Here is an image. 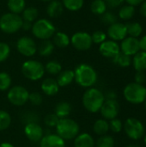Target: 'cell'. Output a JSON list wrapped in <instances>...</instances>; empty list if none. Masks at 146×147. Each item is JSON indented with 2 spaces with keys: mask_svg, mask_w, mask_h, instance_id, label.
I'll use <instances>...</instances> for the list:
<instances>
[{
  "mask_svg": "<svg viewBox=\"0 0 146 147\" xmlns=\"http://www.w3.org/2000/svg\"><path fill=\"white\" fill-rule=\"evenodd\" d=\"M75 80L77 84L83 88H91L97 81V73L96 70L87 64L78 65L75 71Z\"/></svg>",
  "mask_w": 146,
  "mask_h": 147,
  "instance_id": "1",
  "label": "cell"
},
{
  "mask_svg": "<svg viewBox=\"0 0 146 147\" xmlns=\"http://www.w3.org/2000/svg\"><path fill=\"white\" fill-rule=\"evenodd\" d=\"M104 102L105 96L103 93L96 88H89L83 96V105L90 113L100 111Z\"/></svg>",
  "mask_w": 146,
  "mask_h": 147,
  "instance_id": "2",
  "label": "cell"
},
{
  "mask_svg": "<svg viewBox=\"0 0 146 147\" xmlns=\"http://www.w3.org/2000/svg\"><path fill=\"white\" fill-rule=\"evenodd\" d=\"M55 127L57 134L64 140H73L79 134L78 124L74 120L69 118L59 119Z\"/></svg>",
  "mask_w": 146,
  "mask_h": 147,
  "instance_id": "3",
  "label": "cell"
},
{
  "mask_svg": "<svg viewBox=\"0 0 146 147\" xmlns=\"http://www.w3.org/2000/svg\"><path fill=\"white\" fill-rule=\"evenodd\" d=\"M125 99L133 104H140L146 99V87L137 83L127 84L123 91Z\"/></svg>",
  "mask_w": 146,
  "mask_h": 147,
  "instance_id": "4",
  "label": "cell"
},
{
  "mask_svg": "<svg viewBox=\"0 0 146 147\" xmlns=\"http://www.w3.org/2000/svg\"><path fill=\"white\" fill-rule=\"evenodd\" d=\"M22 18L14 13H6L0 17V29L6 34H13L22 28Z\"/></svg>",
  "mask_w": 146,
  "mask_h": 147,
  "instance_id": "5",
  "label": "cell"
},
{
  "mask_svg": "<svg viewBox=\"0 0 146 147\" xmlns=\"http://www.w3.org/2000/svg\"><path fill=\"white\" fill-rule=\"evenodd\" d=\"M22 73L26 78L32 81H37L44 76L45 67L37 60H28L22 65Z\"/></svg>",
  "mask_w": 146,
  "mask_h": 147,
  "instance_id": "6",
  "label": "cell"
},
{
  "mask_svg": "<svg viewBox=\"0 0 146 147\" xmlns=\"http://www.w3.org/2000/svg\"><path fill=\"white\" fill-rule=\"evenodd\" d=\"M54 25L46 19L37 20L32 26V32L34 35L40 40H48L55 34Z\"/></svg>",
  "mask_w": 146,
  "mask_h": 147,
  "instance_id": "7",
  "label": "cell"
},
{
  "mask_svg": "<svg viewBox=\"0 0 146 147\" xmlns=\"http://www.w3.org/2000/svg\"><path fill=\"white\" fill-rule=\"evenodd\" d=\"M124 129L126 135L134 140L141 139L145 134L144 125L136 118H128L124 124Z\"/></svg>",
  "mask_w": 146,
  "mask_h": 147,
  "instance_id": "8",
  "label": "cell"
},
{
  "mask_svg": "<svg viewBox=\"0 0 146 147\" xmlns=\"http://www.w3.org/2000/svg\"><path fill=\"white\" fill-rule=\"evenodd\" d=\"M29 93L22 86H14L8 91L7 97L9 102L15 106H22L28 101Z\"/></svg>",
  "mask_w": 146,
  "mask_h": 147,
  "instance_id": "9",
  "label": "cell"
},
{
  "mask_svg": "<svg viewBox=\"0 0 146 147\" xmlns=\"http://www.w3.org/2000/svg\"><path fill=\"white\" fill-rule=\"evenodd\" d=\"M71 42L72 46L79 51L89 50L93 43L91 35L86 32L75 33L71 39Z\"/></svg>",
  "mask_w": 146,
  "mask_h": 147,
  "instance_id": "10",
  "label": "cell"
},
{
  "mask_svg": "<svg viewBox=\"0 0 146 147\" xmlns=\"http://www.w3.org/2000/svg\"><path fill=\"white\" fill-rule=\"evenodd\" d=\"M16 48L18 52L26 57H31L35 54L37 47L33 39L30 37H21L16 42Z\"/></svg>",
  "mask_w": 146,
  "mask_h": 147,
  "instance_id": "11",
  "label": "cell"
},
{
  "mask_svg": "<svg viewBox=\"0 0 146 147\" xmlns=\"http://www.w3.org/2000/svg\"><path fill=\"white\" fill-rule=\"evenodd\" d=\"M100 111L105 120L115 119L120 111L119 102L115 99H108L103 102Z\"/></svg>",
  "mask_w": 146,
  "mask_h": 147,
  "instance_id": "12",
  "label": "cell"
},
{
  "mask_svg": "<svg viewBox=\"0 0 146 147\" xmlns=\"http://www.w3.org/2000/svg\"><path fill=\"white\" fill-rule=\"evenodd\" d=\"M120 48L121 50V53L128 56L135 55L140 50L139 40L137 38L131 37V36L126 37L124 40H122Z\"/></svg>",
  "mask_w": 146,
  "mask_h": 147,
  "instance_id": "13",
  "label": "cell"
},
{
  "mask_svg": "<svg viewBox=\"0 0 146 147\" xmlns=\"http://www.w3.org/2000/svg\"><path fill=\"white\" fill-rule=\"evenodd\" d=\"M24 133L26 137L32 142H39L43 138L42 127L37 122L28 123L25 126Z\"/></svg>",
  "mask_w": 146,
  "mask_h": 147,
  "instance_id": "14",
  "label": "cell"
},
{
  "mask_svg": "<svg viewBox=\"0 0 146 147\" xmlns=\"http://www.w3.org/2000/svg\"><path fill=\"white\" fill-rule=\"evenodd\" d=\"M99 51L102 56L109 59L114 58L120 52V48L118 43L114 40H105L99 47Z\"/></svg>",
  "mask_w": 146,
  "mask_h": 147,
  "instance_id": "15",
  "label": "cell"
},
{
  "mask_svg": "<svg viewBox=\"0 0 146 147\" xmlns=\"http://www.w3.org/2000/svg\"><path fill=\"white\" fill-rule=\"evenodd\" d=\"M127 34L126 24L120 22H115L109 26L108 29V35L112 40H122Z\"/></svg>",
  "mask_w": 146,
  "mask_h": 147,
  "instance_id": "16",
  "label": "cell"
},
{
  "mask_svg": "<svg viewBox=\"0 0 146 147\" xmlns=\"http://www.w3.org/2000/svg\"><path fill=\"white\" fill-rule=\"evenodd\" d=\"M40 142V147H65V143L58 134H48L44 136Z\"/></svg>",
  "mask_w": 146,
  "mask_h": 147,
  "instance_id": "17",
  "label": "cell"
},
{
  "mask_svg": "<svg viewBox=\"0 0 146 147\" xmlns=\"http://www.w3.org/2000/svg\"><path fill=\"white\" fill-rule=\"evenodd\" d=\"M41 90L47 96H54L59 92V86L57 80L53 78H46L41 84Z\"/></svg>",
  "mask_w": 146,
  "mask_h": 147,
  "instance_id": "18",
  "label": "cell"
},
{
  "mask_svg": "<svg viewBox=\"0 0 146 147\" xmlns=\"http://www.w3.org/2000/svg\"><path fill=\"white\" fill-rule=\"evenodd\" d=\"M74 147H95L94 139L87 133L80 134L74 139Z\"/></svg>",
  "mask_w": 146,
  "mask_h": 147,
  "instance_id": "19",
  "label": "cell"
},
{
  "mask_svg": "<svg viewBox=\"0 0 146 147\" xmlns=\"http://www.w3.org/2000/svg\"><path fill=\"white\" fill-rule=\"evenodd\" d=\"M75 78L74 71L71 70H65L61 71L60 73L58 76L57 83L59 87H65L72 83V81Z\"/></svg>",
  "mask_w": 146,
  "mask_h": 147,
  "instance_id": "20",
  "label": "cell"
},
{
  "mask_svg": "<svg viewBox=\"0 0 146 147\" xmlns=\"http://www.w3.org/2000/svg\"><path fill=\"white\" fill-rule=\"evenodd\" d=\"M46 13L50 17L52 18L59 16L63 13V4L57 0L49 2V4L46 8Z\"/></svg>",
  "mask_w": 146,
  "mask_h": 147,
  "instance_id": "21",
  "label": "cell"
},
{
  "mask_svg": "<svg viewBox=\"0 0 146 147\" xmlns=\"http://www.w3.org/2000/svg\"><path fill=\"white\" fill-rule=\"evenodd\" d=\"M133 66L137 71H145L146 70V52H139L134 55Z\"/></svg>",
  "mask_w": 146,
  "mask_h": 147,
  "instance_id": "22",
  "label": "cell"
},
{
  "mask_svg": "<svg viewBox=\"0 0 146 147\" xmlns=\"http://www.w3.org/2000/svg\"><path fill=\"white\" fill-rule=\"evenodd\" d=\"M71 111V104L67 102H61L56 105L55 109H54V112H55L54 114L59 119H64V118H67Z\"/></svg>",
  "mask_w": 146,
  "mask_h": 147,
  "instance_id": "23",
  "label": "cell"
},
{
  "mask_svg": "<svg viewBox=\"0 0 146 147\" xmlns=\"http://www.w3.org/2000/svg\"><path fill=\"white\" fill-rule=\"evenodd\" d=\"M53 45L59 47L65 48L68 47L70 44V38L69 36L63 32H57L53 34Z\"/></svg>",
  "mask_w": 146,
  "mask_h": 147,
  "instance_id": "24",
  "label": "cell"
},
{
  "mask_svg": "<svg viewBox=\"0 0 146 147\" xmlns=\"http://www.w3.org/2000/svg\"><path fill=\"white\" fill-rule=\"evenodd\" d=\"M93 130L97 135H105L109 131V123L103 119L97 120L93 126Z\"/></svg>",
  "mask_w": 146,
  "mask_h": 147,
  "instance_id": "25",
  "label": "cell"
},
{
  "mask_svg": "<svg viewBox=\"0 0 146 147\" xmlns=\"http://www.w3.org/2000/svg\"><path fill=\"white\" fill-rule=\"evenodd\" d=\"M8 8L11 13L20 14L22 13L26 6L25 0H8Z\"/></svg>",
  "mask_w": 146,
  "mask_h": 147,
  "instance_id": "26",
  "label": "cell"
},
{
  "mask_svg": "<svg viewBox=\"0 0 146 147\" xmlns=\"http://www.w3.org/2000/svg\"><path fill=\"white\" fill-rule=\"evenodd\" d=\"M53 50H54V45L49 40H43L39 47V53L40 56H43V57H47L51 55Z\"/></svg>",
  "mask_w": 146,
  "mask_h": 147,
  "instance_id": "27",
  "label": "cell"
},
{
  "mask_svg": "<svg viewBox=\"0 0 146 147\" xmlns=\"http://www.w3.org/2000/svg\"><path fill=\"white\" fill-rule=\"evenodd\" d=\"M126 27L127 34H129L131 37L137 38L142 34L143 28L141 24L139 22H129L126 24Z\"/></svg>",
  "mask_w": 146,
  "mask_h": 147,
  "instance_id": "28",
  "label": "cell"
},
{
  "mask_svg": "<svg viewBox=\"0 0 146 147\" xmlns=\"http://www.w3.org/2000/svg\"><path fill=\"white\" fill-rule=\"evenodd\" d=\"M112 60L114 64H116L121 67H127L132 63L131 56H128V55H126L121 52H120L114 58H113Z\"/></svg>",
  "mask_w": 146,
  "mask_h": 147,
  "instance_id": "29",
  "label": "cell"
},
{
  "mask_svg": "<svg viewBox=\"0 0 146 147\" xmlns=\"http://www.w3.org/2000/svg\"><path fill=\"white\" fill-rule=\"evenodd\" d=\"M90 9L95 15H102L107 10V4L104 0H94L90 5Z\"/></svg>",
  "mask_w": 146,
  "mask_h": 147,
  "instance_id": "30",
  "label": "cell"
},
{
  "mask_svg": "<svg viewBox=\"0 0 146 147\" xmlns=\"http://www.w3.org/2000/svg\"><path fill=\"white\" fill-rule=\"evenodd\" d=\"M135 13L134 6H132L130 4L124 5L120 8L119 11V16L123 20H129L131 19Z\"/></svg>",
  "mask_w": 146,
  "mask_h": 147,
  "instance_id": "31",
  "label": "cell"
},
{
  "mask_svg": "<svg viewBox=\"0 0 146 147\" xmlns=\"http://www.w3.org/2000/svg\"><path fill=\"white\" fill-rule=\"evenodd\" d=\"M38 16V9L34 7H28L22 11V20L32 22Z\"/></svg>",
  "mask_w": 146,
  "mask_h": 147,
  "instance_id": "32",
  "label": "cell"
},
{
  "mask_svg": "<svg viewBox=\"0 0 146 147\" xmlns=\"http://www.w3.org/2000/svg\"><path fill=\"white\" fill-rule=\"evenodd\" d=\"M45 71H47L49 74L52 75H57L59 74L60 71H62V66L60 65V63H59L56 60H52L49 61L46 66H45Z\"/></svg>",
  "mask_w": 146,
  "mask_h": 147,
  "instance_id": "33",
  "label": "cell"
},
{
  "mask_svg": "<svg viewBox=\"0 0 146 147\" xmlns=\"http://www.w3.org/2000/svg\"><path fill=\"white\" fill-rule=\"evenodd\" d=\"M64 6L71 11L80 9L83 5V0H63Z\"/></svg>",
  "mask_w": 146,
  "mask_h": 147,
  "instance_id": "34",
  "label": "cell"
},
{
  "mask_svg": "<svg viewBox=\"0 0 146 147\" xmlns=\"http://www.w3.org/2000/svg\"><path fill=\"white\" fill-rule=\"evenodd\" d=\"M11 123V117L9 113L0 110V131L6 130Z\"/></svg>",
  "mask_w": 146,
  "mask_h": 147,
  "instance_id": "35",
  "label": "cell"
},
{
  "mask_svg": "<svg viewBox=\"0 0 146 147\" xmlns=\"http://www.w3.org/2000/svg\"><path fill=\"white\" fill-rule=\"evenodd\" d=\"M11 85V78L10 76L4 71L0 72V90L5 91L9 89Z\"/></svg>",
  "mask_w": 146,
  "mask_h": 147,
  "instance_id": "36",
  "label": "cell"
},
{
  "mask_svg": "<svg viewBox=\"0 0 146 147\" xmlns=\"http://www.w3.org/2000/svg\"><path fill=\"white\" fill-rule=\"evenodd\" d=\"M114 140L109 135H102L101 136L97 142L96 147H114Z\"/></svg>",
  "mask_w": 146,
  "mask_h": 147,
  "instance_id": "37",
  "label": "cell"
},
{
  "mask_svg": "<svg viewBox=\"0 0 146 147\" xmlns=\"http://www.w3.org/2000/svg\"><path fill=\"white\" fill-rule=\"evenodd\" d=\"M102 22L106 24V25H112L115 22H117V17L114 14H113L112 12H105L102 15L101 17Z\"/></svg>",
  "mask_w": 146,
  "mask_h": 147,
  "instance_id": "38",
  "label": "cell"
},
{
  "mask_svg": "<svg viewBox=\"0 0 146 147\" xmlns=\"http://www.w3.org/2000/svg\"><path fill=\"white\" fill-rule=\"evenodd\" d=\"M10 53L9 46L4 42H0V62L5 61Z\"/></svg>",
  "mask_w": 146,
  "mask_h": 147,
  "instance_id": "39",
  "label": "cell"
},
{
  "mask_svg": "<svg viewBox=\"0 0 146 147\" xmlns=\"http://www.w3.org/2000/svg\"><path fill=\"white\" fill-rule=\"evenodd\" d=\"M106 38H107L106 34L101 30L95 31L91 35L92 42H94L96 44H102V42H104L106 40Z\"/></svg>",
  "mask_w": 146,
  "mask_h": 147,
  "instance_id": "40",
  "label": "cell"
},
{
  "mask_svg": "<svg viewBox=\"0 0 146 147\" xmlns=\"http://www.w3.org/2000/svg\"><path fill=\"white\" fill-rule=\"evenodd\" d=\"M122 128H123V124H122L120 120L115 118V119H113V120L110 121V122H109V129L112 132L118 134L122 130Z\"/></svg>",
  "mask_w": 146,
  "mask_h": 147,
  "instance_id": "41",
  "label": "cell"
},
{
  "mask_svg": "<svg viewBox=\"0 0 146 147\" xmlns=\"http://www.w3.org/2000/svg\"><path fill=\"white\" fill-rule=\"evenodd\" d=\"M59 121V118L55 115V114H51V115H47L45 119H44V122L47 127H54L57 126L58 122Z\"/></svg>",
  "mask_w": 146,
  "mask_h": 147,
  "instance_id": "42",
  "label": "cell"
},
{
  "mask_svg": "<svg viewBox=\"0 0 146 147\" xmlns=\"http://www.w3.org/2000/svg\"><path fill=\"white\" fill-rule=\"evenodd\" d=\"M28 100H29V102H30L32 104H34V105H35V106L40 105V104L42 103V101H43L41 95H40V93H38V92L30 93V94H29V96H28Z\"/></svg>",
  "mask_w": 146,
  "mask_h": 147,
  "instance_id": "43",
  "label": "cell"
},
{
  "mask_svg": "<svg viewBox=\"0 0 146 147\" xmlns=\"http://www.w3.org/2000/svg\"><path fill=\"white\" fill-rule=\"evenodd\" d=\"M146 81V75L145 71H137L135 74V83L139 84H143Z\"/></svg>",
  "mask_w": 146,
  "mask_h": 147,
  "instance_id": "44",
  "label": "cell"
},
{
  "mask_svg": "<svg viewBox=\"0 0 146 147\" xmlns=\"http://www.w3.org/2000/svg\"><path fill=\"white\" fill-rule=\"evenodd\" d=\"M107 6H109L111 8H116L120 6L125 0H104Z\"/></svg>",
  "mask_w": 146,
  "mask_h": 147,
  "instance_id": "45",
  "label": "cell"
},
{
  "mask_svg": "<svg viewBox=\"0 0 146 147\" xmlns=\"http://www.w3.org/2000/svg\"><path fill=\"white\" fill-rule=\"evenodd\" d=\"M139 48L140 50L146 52V35L143 36L140 40H139Z\"/></svg>",
  "mask_w": 146,
  "mask_h": 147,
  "instance_id": "46",
  "label": "cell"
},
{
  "mask_svg": "<svg viewBox=\"0 0 146 147\" xmlns=\"http://www.w3.org/2000/svg\"><path fill=\"white\" fill-rule=\"evenodd\" d=\"M125 1H126V3L132 6H136V5L141 4L145 0H125Z\"/></svg>",
  "mask_w": 146,
  "mask_h": 147,
  "instance_id": "47",
  "label": "cell"
},
{
  "mask_svg": "<svg viewBox=\"0 0 146 147\" xmlns=\"http://www.w3.org/2000/svg\"><path fill=\"white\" fill-rule=\"evenodd\" d=\"M32 24L31 22H26V21H23L22 22V28H23L24 30H29L32 28Z\"/></svg>",
  "mask_w": 146,
  "mask_h": 147,
  "instance_id": "48",
  "label": "cell"
},
{
  "mask_svg": "<svg viewBox=\"0 0 146 147\" xmlns=\"http://www.w3.org/2000/svg\"><path fill=\"white\" fill-rule=\"evenodd\" d=\"M140 14L146 17V0L144 1L141 3V6H140Z\"/></svg>",
  "mask_w": 146,
  "mask_h": 147,
  "instance_id": "49",
  "label": "cell"
},
{
  "mask_svg": "<svg viewBox=\"0 0 146 147\" xmlns=\"http://www.w3.org/2000/svg\"><path fill=\"white\" fill-rule=\"evenodd\" d=\"M0 147H14V146L10 143H7V142H4V143H2L0 145Z\"/></svg>",
  "mask_w": 146,
  "mask_h": 147,
  "instance_id": "50",
  "label": "cell"
},
{
  "mask_svg": "<svg viewBox=\"0 0 146 147\" xmlns=\"http://www.w3.org/2000/svg\"><path fill=\"white\" fill-rule=\"evenodd\" d=\"M126 147H140L139 146H137V145H130V146H128Z\"/></svg>",
  "mask_w": 146,
  "mask_h": 147,
  "instance_id": "51",
  "label": "cell"
},
{
  "mask_svg": "<svg viewBox=\"0 0 146 147\" xmlns=\"http://www.w3.org/2000/svg\"><path fill=\"white\" fill-rule=\"evenodd\" d=\"M41 1H44V2H51V1H53V0H41Z\"/></svg>",
  "mask_w": 146,
  "mask_h": 147,
  "instance_id": "52",
  "label": "cell"
},
{
  "mask_svg": "<svg viewBox=\"0 0 146 147\" xmlns=\"http://www.w3.org/2000/svg\"><path fill=\"white\" fill-rule=\"evenodd\" d=\"M144 141H145V144L146 146V135L145 136V139H144Z\"/></svg>",
  "mask_w": 146,
  "mask_h": 147,
  "instance_id": "53",
  "label": "cell"
},
{
  "mask_svg": "<svg viewBox=\"0 0 146 147\" xmlns=\"http://www.w3.org/2000/svg\"><path fill=\"white\" fill-rule=\"evenodd\" d=\"M145 109H146V99H145Z\"/></svg>",
  "mask_w": 146,
  "mask_h": 147,
  "instance_id": "54",
  "label": "cell"
}]
</instances>
